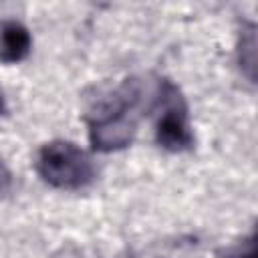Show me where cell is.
Returning <instances> with one entry per match:
<instances>
[{
  "label": "cell",
  "instance_id": "obj_1",
  "mask_svg": "<svg viewBox=\"0 0 258 258\" xmlns=\"http://www.w3.org/2000/svg\"><path fill=\"white\" fill-rule=\"evenodd\" d=\"M143 85L127 79L103 107L89 117V141L97 151H117L127 147L137 131Z\"/></svg>",
  "mask_w": 258,
  "mask_h": 258
},
{
  "label": "cell",
  "instance_id": "obj_2",
  "mask_svg": "<svg viewBox=\"0 0 258 258\" xmlns=\"http://www.w3.org/2000/svg\"><path fill=\"white\" fill-rule=\"evenodd\" d=\"M38 175L58 189H81L95 179V163L79 145L71 141H50L36 157Z\"/></svg>",
  "mask_w": 258,
  "mask_h": 258
},
{
  "label": "cell",
  "instance_id": "obj_3",
  "mask_svg": "<svg viewBox=\"0 0 258 258\" xmlns=\"http://www.w3.org/2000/svg\"><path fill=\"white\" fill-rule=\"evenodd\" d=\"M159 115L155 121V139L167 151H185L194 145L187 105L171 81H161L155 95Z\"/></svg>",
  "mask_w": 258,
  "mask_h": 258
},
{
  "label": "cell",
  "instance_id": "obj_4",
  "mask_svg": "<svg viewBox=\"0 0 258 258\" xmlns=\"http://www.w3.org/2000/svg\"><path fill=\"white\" fill-rule=\"evenodd\" d=\"M32 38L28 28L18 20L0 22V60L2 62H20L28 56Z\"/></svg>",
  "mask_w": 258,
  "mask_h": 258
},
{
  "label": "cell",
  "instance_id": "obj_5",
  "mask_svg": "<svg viewBox=\"0 0 258 258\" xmlns=\"http://www.w3.org/2000/svg\"><path fill=\"white\" fill-rule=\"evenodd\" d=\"M238 62L242 73L254 83L256 79V26L254 24H248L240 34Z\"/></svg>",
  "mask_w": 258,
  "mask_h": 258
},
{
  "label": "cell",
  "instance_id": "obj_6",
  "mask_svg": "<svg viewBox=\"0 0 258 258\" xmlns=\"http://www.w3.org/2000/svg\"><path fill=\"white\" fill-rule=\"evenodd\" d=\"M218 258H256V236L254 232H250L244 240L222 248L218 252Z\"/></svg>",
  "mask_w": 258,
  "mask_h": 258
},
{
  "label": "cell",
  "instance_id": "obj_7",
  "mask_svg": "<svg viewBox=\"0 0 258 258\" xmlns=\"http://www.w3.org/2000/svg\"><path fill=\"white\" fill-rule=\"evenodd\" d=\"M12 187V173L6 167V163L0 159V198H4Z\"/></svg>",
  "mask_w": 258,
  "mask_h": 258
},
{
  "label": "cell",
  "instance_id": "obj_8",
  "mask_svg": "<svg viewBox=\"0 0 258 258\" xmlns=\"http://www.w3.org/2000/svg\"><path fill=\"white\" fill-rule=\"evenodd\" d=\"M4 109H6V103H4V97H2V93H0V115L4 113Z\"/></svg>",
  "mask_w": 258,
  "mask_h": 258
}]
</instances>
